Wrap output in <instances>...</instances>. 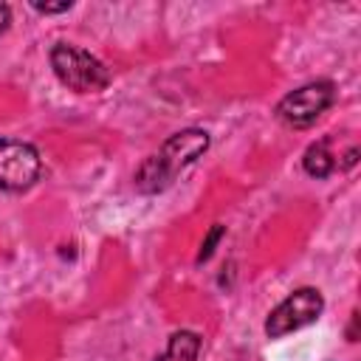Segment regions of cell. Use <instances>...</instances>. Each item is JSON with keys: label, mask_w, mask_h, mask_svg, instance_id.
I'll use <instances>...</instances> for the list:
<instances>
[{"label": "cell", "mask_w": 361, "mask_h": 361, "mask_svg": "<svg viewBox=\"0 0 361 361\" xmlns=\"http://www.w3.org/2000/svg\"><path fill=\"white\" fill-rule=\"evenodd\" d=\"M209 149V133L206 130H180L175 135H169L164 141V147L149 155L138 172H135V189L144 192V195H155V192H164L175 175L189 166L195 158H200L203 152Z\"/></svg>", "instance_id": "cell-1"}, {"label": "cell", "mask_w": 361, "mask_h": 361, "mask_svg": "<svg viewBox=\"0 0 361 361\" xmlns=\"http://www.w3.org/2000/svg\"><path fill=\"white\" fill-rule=\"evenodd\" d=\"M51 68L56 79L76 93H99L110 85V71L93 54L68 42H56L51 48Z\"/></svg>", "instance_id": "cell-2"}, {"label": "cell", "mask_w": 361, "mask_h": 361, "mask_svg": "<svg viewBox=\"0 0 361 361\" xmlns=\"http://www.w3.org/2000/svg\"><path fill=\"white\" fill-rule=\"evenodd\" d=\"M324 310V299L316 288H299L288 299H282L265 319L268 338H282L305 324H313Z\"/></svg>", "instance_id": "cell-3"}, {"label": "cell", "mask_w": 361, "mask_h": 361, "mask_svg": "<svg viewBox=\"0 0 361 361\" xmlns=\"http://www.w3.org/2000/svg\"><path fill=\"white\" fill-rule=\"evenodd\" d=\"M336 99V87L333 82H307L296 90H290L279 104H276V116L279 121H285L288 127H310Z\"/></svg>", "instance_id": "cell-4"}, {"label": "cell", "mask_w": 361, "mask_h": 361, "mask_svg": "<svg viewBox=\"0 0 361 361\" xmlns=\"http://www.w3.org/2000/svg\"><path fill=\"white\" fill-rule=\"evenodd\" d=\"M42 161L37 147L0 135V189L23 192L39 178Z\"/></svg>", "instance_id": "cell-5"}, {"label": "cell", "mask_w": 361, "mask_h": 361, "mask_svg": "<svg viewBox=\"0 0 361 361\" xmlns=\"http://www.w3.org/2000/svg\"><path fill=\"white\" fill-rule=\"evenodd\" d=\"M200 353V336L192 330H178L169 336V344L158 361H197Z\"/></svg>", "instance_id": "cell-6"}, {"label": "cell", "mask_w": 361, "mask_h": 361, "mask_svg": "<svg viewBox=\"0 0 361 361\" xmlns=\"http://www.w3.org/2000/svg\"><path fill=\"white\" fill-rule=\"evenodd\" d=\"M333 152H330V141L327 138H319L313 141L307 149H305V158H302V166L307 175L313 178H327L333 172Z\"/></svg>", "instance_id": "cell-7"}, {"label": "cell", "mask_w": 361, "mask_h": 361, "mask_svg": "<svg viewBox=\"0 0 361 361\" xmlns=\"http://www.w3.org/2000/svg\"><path fill=\"white\" fill-rule=\"evenodd\" d=\"M223 234H226V226H212V228H209L206 240L200 243V251H197V262H206V259L214 254V245L223 240Z\"/></svg>", "instance_id": "cell-8"}, {"label": "cell", "mask_w": 361, "mask_h": 361, "mask_svg": "<svg viewBox=\"0 0 361 361\" xmlns=\"http://www.w3.org/2000/svg\"><path fill=\"white\" fill-rule=\"evenodd\" d=\"M71 6H73L71 0H62V3H31V8L39 11V14H59V11H68Z\"/></svg>", "instance_id": "cell-9"}, {"label": "cell", "mask_w": 361, "mask_h": 361, "mask_svg": "<svg viewBox=\"0 0 361 361\" xmlns=\"http://www.w3.org/2000/svg\"><path fill=\"white\" fill-rule=\"evenodd\" d=\"M8 20H11V11H8V6H6V3H0V34L6 31Z\"/></svg>", "instance_id": "cell-10"}, {"label": "cell", "mask_w": 361, "mask_h": 361, "mask_svg": "<svg viewBox=\"0 0 361 361\" xmlns=\"http://www.w3.org/2000/svg\"><path fill=\"white\" fill-rule=\"evenodd\" d=\"M355 161H358V149H355V147H353V149H350V152H347V155H344V166H347V169H350V166H353V164H355Z\"/></svg>", "instance_id": "cell-11"}]
</instances>
